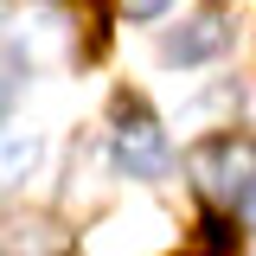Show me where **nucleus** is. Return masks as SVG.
<instances>
[{
  "label": "nucleus",
  "instance_id": "nucleus-1",
  "mask_svg": "<svg viewBox=\"0 0 256 256\" xmlns=\"http://www.w3.org/2000/svg\"><path fill=\"white\" fill-rule=\"evenodd\" d=\"M192 186L218 205H250L256 198V134H205L186 160Z\"/></svg>",
  "mask_w": 256,
  "mask_h": 256
},
{
  "label": "nucleus",
  "instance_id": "nucleus-2",
  "mask_svg": "<svg viewBox=\"0 0 256 256\" xmlns=\"http://www.w3.org/2000/svg\"><path fill=\"white\" fill-rule=\"evenodd\" d=\"M109 148H116V166H122L128 180H160L166 173V160H173V148H166V128L148 116V109H116V128H109Z\"/></svg>",
  "mask_w": 256,
  "mask_h": 256
},
{
  "label": "nucleus",
  "instance_id": "nucleus-3",
  "mask_svg": "<svg viewBox=\"0 0 256 256\" xmlns=\"http://www.w3.org/2000/svg\"><path fill=\"white\" fill-rule=\"evenodd\" d=\"M224 45H230V20H224L218 6H205V13H192L186 26H173L160 38V58L166 64H212Z\"/></svg>",
  "mask_w": 256,
  "mask_h": 256
},
{
  "label": "nucleus",
  "instance_id": "nucleus-4",
  "mask_svg": "<svg viewBox=\"0 0 256 256\" xmlns=\"http://www.w3.org/2000/svg\"><path fill=\"white\" fill-rule=\"evenodd\" d=\"M38 154H45V141H38L32 128H20V134H0V180H6V186H20L32 166H38Z\"/></svg>",
  "mask_w": 256,
  "mask_h": 256
},
{
  "label": "nucleus",
  "instance_id": "nucleus-5",
  "mask_svg": "<svg viewBox=\"0 0 256 256\" xmlns=\"http://www.w3.org/2000/svg\"><path fill=\"white\" fill-rule=\"evenodd\" d=\"M116 6H122L128 20H160V13H166L173 0H116Z\"/></svg>",
  "mask_w": 256,
  "mask_h": 256
},
{
  "label": "nucleus",
  "instance_id": "nucleus-6",
  "mask_svg": "<svg viewBox=\"0 0 256 256\" xmlns=\"http://www.w3.org/2000/svg\"><path fill=\"white\" fill-rule=\"evenodd\" d=\"M6 102H13V90H6V84H0V122H6Z\"/></svg>",
  "mask_w": 256,
  "mask_h": 256
},
{
  "label": "nucleus",
  "instance_id": "nucleus-7",
  "mask_svg": "<svg viewBox=\"0 0 256 256\" xmlns=\"http://www.w3.org/2000/svg\"><path fill=\"white\" fill-rule=\"evenodd\" d=\"M0 20H6V0H0Z\"/></svg>",
  "mask_w": 256,
  "mask_h": 256
}]
</instances>
